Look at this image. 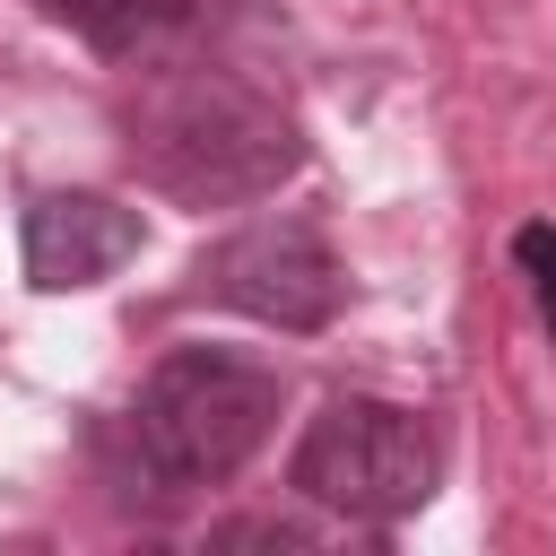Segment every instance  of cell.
<instances>
[{
  "instance_id": "cell-1",
  "label": "cell",
  "mask_w": 556,
  "mask_h": 556,
  "mask_svg": "<svg viewBox=\"0 0 556 556\" xmlns=\"http://www.w3.org/2000/svg\"><path fill=\"white\" fill-rule=\"evenodd\" d=\"M122 148L174 208H252L304 174V130L287 104L226 70H174L122 113Z\"/></svg>"
},
{
  "instance_id": "cell-2",
  "label": "cell",
  "mask_w": 556,
  "mask_h": 556,
  "mask_svg": "<svg viewBox=\"0 0 556 556\" xmlns=\"http://www.w3.org/2000/svg\"><path fill=\"white\" fill-rule=\"evenodd\" d=\"M287 382L235 348H165L122 417L130 478H148L156 504H182L200 486H226L278 426Z\"/></svg>"
},
{
  "instance_id": "cell-3",
  "label": "cell",
  "mask_w": 556,
  "mask_h": 556,
  "mask_svg": "<svg viewBox=\"0 0 556 556\" xmlns=\"http://www.w3.org/2000/svg\"><path fill=\"white\" fill-rule=\"evenodd\" d=\"M443 478V443L417 408L400 400H365V391H339L304 417L295 434V460H287V486L339 521H408Z\"/></svg>"
},
{
  "instance_id": "cell-4",
  "label": "cell",
  "mask_w": 556,
  "mask_h": 556,
  "mask_svg": "<svg viewBox=\"0 0 556 556\" xmlns=\"http://www.w3.org/2000/svg\"><path fill=\"white\" fill-rule=\"evenodd\" d=\"M191 287L217 295V304H235V313H252V321H269V330L313 339V330L339 321L348 269H339V252H330V235L313 217L278 208V217H252L226 243H208L200 269H191Z\"/></svg>"
},
{
  "instance_id": "cell-5",
  "label": "cell",
  "mask_w": 556,
  "mask_h": 556,
  "mask_svg": "<svg viewBox=\"0 0 556 556\" xmlns=\"http://www.w3.org/2000/svg\"><path fill=\"white\" fill-rule=\"evenodd\" d=\"M17 252H26V287H43V295L96 287L139 252V208H122L113 191H35Z\"/></svg>"
},
{
  "instance_id": "cell-6",
  "label": "cell",
  "mask_w": 556,
  "mask_h": 556,
  "mask_svg": "<svg viewBox=\"0 0 556 556\" xmlns=\"http://www.w3.org/2000/svg\"><path fill=\"white\" fill-rule=\"evenodd\" d=\"M35 17L70 26L104 61H156L165 43L200 26V0H35Z\"/></svg>"
},
{
  "instance_id": "cell-7",
  "label": "cell",
  "mask_w": 556,
  "mask_h": 556,
  "mask_svg": "<svg viewBox=\"0 0 556 556\" xmlns=\"http://www.w3.org/2000/svg\"><path fill=\"white\" fill-rule=\"evenodd\" d=\"M513 261H521V278H530V295H539V321L556 330V226L530 217V226L513 235Z\"/></svg>"
},
{
  "instance_id": "cell-8",
  "label": "cell",
  "mask_w": 556,
  "mask_h": 556,
  "mask_svg": "<svg viewBox=\"0 0 556 556\" xmlns=\"http://www.w3.org/2000/svg\"><path fill=\"white\" fill-rule=\"evenodd\" d=\"M208 547H313L295 521H217Z\"/></svg>"
}]
</instances>
